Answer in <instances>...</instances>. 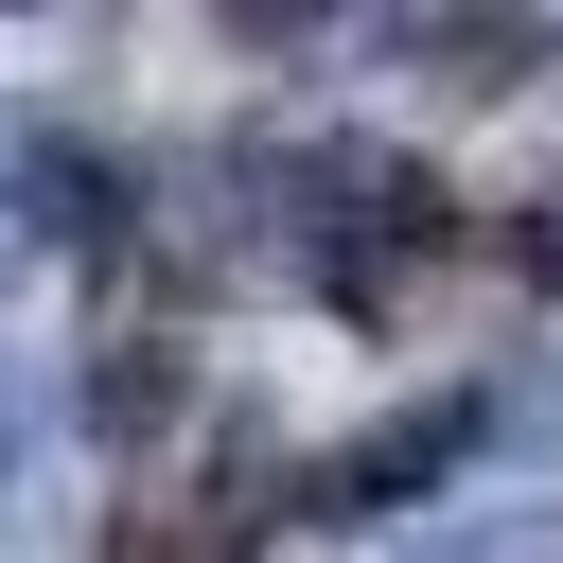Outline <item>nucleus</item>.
<instances>
[{
    "instance_id": "1",
    "label": "nucleus",
    "mask_w": 563,
    "mask_h": 563,
    "mask_svg": "<svg viewBox=\"0 0 563 563\" xmlns=\"http://www.w3.org/2000/svg\"><path fill=\"white\" fill-rule=\"evenodd\" d=\"M440 246H457V194L405 141H299V282L334 317H387Z\"/></svg>"
},
{
    "instance_id": "2",
    "label": "nucleus",
    "mask_w": 563,
    "mask_h": 563,
    "mask_svg": "<svg viewBox=\"0 0 563 563\" xmlns=\"http://www.w3.org/2000/svg\"><path fill=\"white\" fill-rule=\"evenodd\" d=\"M475 440H493V387H422V405L352 422L334 457H299V528H369V510H405V493H457Z\"/></svg>"
},
{
    "instance_id": "3",
    "label": "nucleus",
    "mask_w": 563,
    "mask_h": 563,
    "mask_svg": "<svg viewBox=\"0 0 563 563\" xmlns=\"http://www.w3.org/2000/svg\"><path fill=\"white\" fill-rule=\"evenodd\" d=\"M106 229H123V176H106L70 123H18V106H0V246H18V264H88Z\"/></svg>"
},
{
    "instance_id": "4",
    "label": "nucleus",
    "mask_w": 563,
    "mask_h": 563,
    "mask_svg": "<svg viewBox=\"0 0 563 563\" xmlns=\"http://www.w3.org/2000/svg\"><path fill=\"white\" fill-rule=\"evenodd\" d=\"M70 405H88V440H123V457H141V440H176V422H194V369H176L158 334H88V387H70Z\"/></svg>"
},
{
    "instance_id": "5",
    "label": "nucleus",
    "mask_w": 563,
    "mask_h": 563,
    "mask_svg": "<svg viewBox=\"0 0 563 563\" xmlns=\"http://www.w3.org/2000/svg\"><path fill=\"white\" fill-rule=\"evenodd\" d=\"M387 53H422L440 88H528L563 70V18H387Z\"/></svg>"
},
{
    "instance_id": "6",
    "label": "nucleus",
    "mask_w": 563,
    "mask_h": 563,
    "mask_svg": "<svg viewBox=\"0 0 563 563\" xmlns=\"http://www.w3.org/2000/svg\"><path fill=\"white\" fill-rule=\"evenodd\" d=\"M387 563H563V510H440V528L387 545Z\"/></svg>"
},
{
    "instance_id": "7",
    "label": "nucleus",
    "mask_w": 563,
    "mask_h": 563,
    "mask_svg": "<svg viewBox=\"0 0 563 563\" xmlns=\"http://www.w3.org/2000/svg\"><path fill=\"white\" fill-rule=\"evenodd\" d=\"M493 422H528V440H563V352H545L528 387H493Z\"/></svg>"
}]
</instances>
